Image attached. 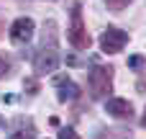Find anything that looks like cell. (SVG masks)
<instances>
[{"instance_id":"1","label":"cell","mask_w":146,"mask_h":139,"mask_svg":"<svg viewBox=\"0 0 146 139\" xmlns=\"http://www.w3.org/2000/svg\"><path fill=\"white\" fill-rule=\"evenodd\" d=\"M59 64V49H56V23L46 21L44 26V36H41V46L33 57V70L38 75H49L54 72Z\"/></svg>"},{"instance_id":"2","label":"cell","mask_w":146,"mask_h":139,"mask_svg":"<svg viewBox=\"0 0 146 139\" xmlns=\"http://www.w3.org/2000/svg\"><path fill=\"white\" fill-rule=\"evenodd\" d=\"M87 83H90L92 98H105V95L113 90V67H103V64L92 67Z\"/></svg>"},{"instance_id":"3","label":"cell","mask_w":146,"mask_h":139,"mask_svg":"<svg viewBox=\"0 0 146 139\" xmlns=\"http://www.w3.org/2000/svg\"><path fill=\"white\" fill-rule=\"evenodd\" d=\"M69 41H72V46H77V49H90V41H92L90 34H87V28H85V21H82V10H80V5L72 8Z\"/></svg>"},{"instance_id":"4","label":"cell","mask_w":146,"mask_h":139,"mask_svg":"<svg viewBox=\"0 0 146 139\" xmlns=\"http://www.w3.org/2000/svg\"><path fill=\"white\" fill-rule=\"evenodd\" d=\"M126 44H128V34L121 31V28H115V26H108L103 31V36H100V49L105 54H118Z\"/></svg>"},{"instance_id":"5","label":"cell","mask_w":146,"mask_h":139,"mask_svg":"<svg viewBox=\"0 0 146 139\" xmlns=\"http://www.w3.org/2000/svg\"><path fill=\"white\" fill-rule=\"evenodd\" d=\"M33 28H36V23L31 18H15L10 26V41L13 44H28L33 39Z\"/></svg>"},{"instance_id":"6","label":"cell","mask_w":146,"mask_h":139,"mask_svg":"<svg viewBox=\"0 0 146 139\" xmlns=\"http://www.w3.org/2000/svg\"><path fill=\"white\" fill-rule=\"evenodd\" d=\"M105 111H108V116H113V119H131V116H133L131 103L123 101V98H110V101L105 103Z\"/></svg>"},{"instance_id":"7","label":"cell","mask_w":146,"mask_h":139,"mask_svg":"<svg viewBox=\"0 0 146 139\" xmlns=\"http://www.w3.org/2000/svg\"><path fill=\"white\" fill-rule=\"evenodd\" d=\"M54 85L59 88V93H56V95H59V101H62V103H64V101H72V98H77V95H80V88H77L67 75H59V77L54 80Z\"/></svg>"},{"instance_id":"8","label":"cell","mask_w":146,"mask_h":139,"mask_svg":"<svg viewBox=\"0 0 146 139\" xmlns=\"http://www.w3.org/2000/svg\"><path fill=\"white\" fill-rule=\"evenodd\" d=\"M95 139H133V134L128 129H105V132H100Z\"/></svg>"},{"instance_id":"9","label":"cell","mask_w":146,"mask_h":139,"mask_svg":"<svg viewBox=\"0 0 146 139\" xmlns=\"http://www.w3.org/2000/svg\"><path fill=\"white\" fill-rule=\"evenodd\" d=\"M131 3H133V0H105V5H108L113 13H121V10H123V8H128Z\"/></svg>"},{"instance_id":"10","label":"cell","mask_w":146,"mask_h":139,"mask_svg":"<svg viewBox=\"0 0 146 139\" xmlns=\"http://www.w3.org/2000/svg\"><path fill=\"white\" fill-rule=\"evenodd\" d=\"M33 137H36V129H33V126H28V129H21V132L10 134L8 139H33Z\"/></svg>"},{"instance_id":"11","label":"cell","mask_w":146,"mask_h":139,"mask_svg":"<svg viewBox=\"0 0 146 139\" xmlns=\"http://www.w3.org/2000/svg\"><path fill=\"white\" fill-rule=\"evenodd\" d=\"M59 139H80V137H77V132H74L72 126H64V129L59 132Z\"/></svg>"},{"instance_id":"12","label":"cell","mask_w":146,"mask_h":139,"mask_svg":"<svg viewBox=\"0 0 146 139\" xmlns=\"http://www.w3.org/2000/svg\"><path fill=\"white\" fill-rule=\"evenodd\" d=\"M23 88H28V93H38V83H36L33 77H28V80L23 83Z\"/></svg>"},{"instance_id":"13","label":"cell","mask_w":146,"mask_h":139,"mask_svg":"<svg viewBox=\"0 0 146 139\" xmlns=\"http://www.w3.org/2000/svg\"><path fill=\"white\" fill-rule=\"evenodd\" d=\"M144 57H139V54H136V57H128V67H144Z\"/></svg>"},{"instance_id":"14","label":"cell","mask_w":146,"mask_h":139,"mask_svg":"<svg viewBox=\"0 0 146 139\" xmlns=\"http://www.w3.org/2000/svg\"><path fill=\"white\" fill-rule=\"evenodd\" d=\"M8 70H10V62H8L5 57H0V77H3V75H8Z\"/></svg>"},{"instance_id":"15","label":"cell","mask_w":146,"mask_h":139,"mask_svg":"<svg viewBox=\"0 0 146 139\" xmlns=\"http://www.w3.org/2000/svg\"><path fill=\"white\" fill-rule=\"evenodd\" d=\"M141 124H144V126H146V111H144V119H141Z\"/></svg>"},{"instance_id":"16","label":"cell","mask_w":146,"mask_h":139,"mask_svg":"<svg viewBox=\"0 0 146 139\" xmlns=\"http://www.w3.org/2000/svg\"><path fill=\"white\" fill-rule=\"evenodd\" d=\"M0 28H3V26H0Z\"/></svg>"}]
</instances>
